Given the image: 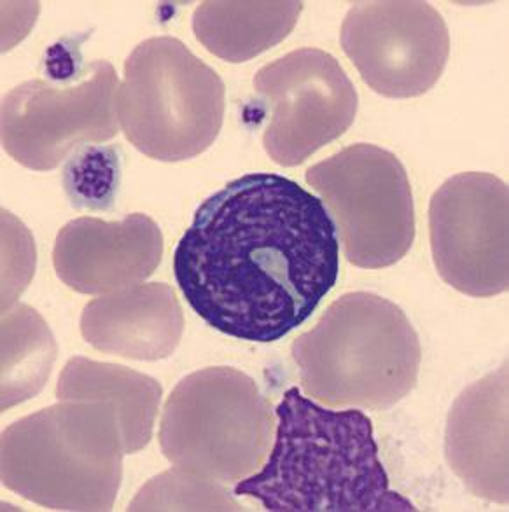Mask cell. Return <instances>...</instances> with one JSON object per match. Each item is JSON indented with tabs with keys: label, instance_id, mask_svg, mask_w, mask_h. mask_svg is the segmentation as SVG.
Instances as JSON below:
<instances>
[{
	"label": "cell",
	"instance_id": "1",
	"mask_svg": "<svg viewBox=\"0 0 509 512\" xmlns=\"http://www.w3.org/2000/svg\"><path fill=\"white\" fill-rule=\"evenodd\" d=\"M174 273L212 329L273 343L310 319L335 287L340 240L321 198L279 173H247L196 208Z\"/></svg>",
	"mask_w": 509,
	"mask_h": 512
},
{
	"label": "cell",
	"instance_id": "2",
	"mask_svg": "<svg viewBox=\"0 0 509 512\" xmlns=\"http://www.w3.org/2000/svg\"><path fill=\"white\" fill-rule=\"evenodd\" d=\"M275 439L256 474L235 495L270 512L417 511L391 490L373 423L361 409H336L289 388L275 409Z\"/></svg>",
	"mask_w": 509,
	"mask_h": 512
},
{
	"label": "cell",
	"instance_id": "3",
	"mask_svg": "<svg viewBox=\"0 0 509 512\" xmlns=\"http://www.w3.org/2000/svg\"><path fill=\"white\" fill-rule=\"evenodd\" d=\"M305 394L328 408L385 411L419 380L422 348L406 313L373 292H347L291 346Z\"/></svg>",
	"mask_w": 509,
	"mask_h": 512
},
{
	"label": "cell",
	"instance_id": "4",
	"mask_svg": "<svg viewBox=\"0 0 509 512\" xmlns=\"http://www.w3.org/2000/svg\"><path fill=\"white\" fill-rule=\"evenodd\" d=\"M125 455L111 404L58 401L4 430L2 483L55 511H111Z\"/></svg>",
	"mask_w": 509,
	"mask_h": 512
},
{
	"label": "cell",
	"instance_id": "5",
	"mask_svg": "<svg viewBox=\"0 0 509 512\" xmlns=\"http://www.w3.org/2000/svg\"><path fill=\"white\" fill-rule=\"evenodd\" d=\"M224 107L223 79L179 39L151 37L126 58L116 114L147 158L177 163L205 153L223 128Z\"/></svg>",
	"mask_w": 509,
	"mask_h": 512
},
{
	"label": "cell",
	"instance_id": "6",
	"mask_svg": "<svg viewBox=\"0 0 509 512\" xmlns=\"http://www.w3.org/2000/svg\"><path fill=\"white\" fill-rule=\"evenodd\" d=\"M273 429L272 404L251 376L207 367L182 378L168 395L160 446L174 467L231 485L265 465Z\"/></svg>",
	"mask_w": 509,
	"mask_h": 512
},
{
	"label": "cell",
	"instance_id": "7",
	"mask_svg": "<svg viewBox=\"0 0 509 512\" xmlns=\"http://www.w3.org/2000/svg\"><path fill=\"white\" fill-rule=\"evenodd\" d=\"M335 222L350 264L380 270L399 263L415 240V205L403 163L387 149L354 144L305 173Z\"/></svg>",
	"mask_w": 509,
	"mask_h": 512
},
{
	"label": "cell",
	"instance_id": "8",
	"mask_svg": "<svg viewBox=\"0 0 509 512\" xmlns=\"http://www.w3.org/2000/svg\"><path fill=\"white\" fill-rule=\"evenodd\" d=\"M119 79L107 60L88 63L76 83L30 79L2 102V146L23 167L55 170L84 144L118 135Z\"/></svg>",
	"mask_w": 509,
	"mask_h": 512
},
{
	"label": "cell",
	"instance_id": "9",
	"mask_svg": "<svg viewBox=\"0 0 509 512\" xmlns=\"http://www.w3.org/2000/svg\"><path fill=\"white\" fill-rule=\"evenodd\" d=\"M252 84L272 112L263 146L282 167L301 165L356 119V88L335 56L322 49L291 51L261 67Z\"/></svg>",
	"mask_w": 509,
	"mask_h": 512
},
{
	"label": "cell",
	"instance_id": "10",
	"mask_svg": "<svg viewBox=\"0 0 509 512\" xmlns=\"http://www.w3.org/2000/svg\"><path fill=\"white\" fill-rule=\"evenodd\" d=\"M429 238L440 277L471 298L508 291V186L492 173L445 180L429 203Z\"/></svg>",
	"mask_w": 509,
	"mask_h": 512
},
{
	"label": "cell",
	"instance_id": "11",
	"mask_svg": "<svg viewBox=\"0 0 509 512\" xmlns=\"http://www.w3.org/2000/svg\"><path fill=\"white\" fill-rule=\"evenodd\" d=\"M340 41L364 83L387 98L427 93L450 55L447 23L429 2H357Z\"/></svg>",
	"mask_w": 509,
	"mask_h": 512
},
{
	"label": "cell",
	"instance_id": "12",
	"mask_svg": "<svg viewBox=\"0 0 509 512\" xmlns=\"http://www.w3.org/2000/svg\"><path fill=\"white\" fill-rule=\"evenodd\" d=\"M163 257V235L146 214L107 222L79 217L56 236L53 266L72 291L109 294L140 284L153 275Z\"/></svg>",
	"mask_w": 509,
	"mask_h": 512
},
{
	"label": "cell",
	"instance_id": "13",
	"mask_svg": "<svg viewBox=\"0 0 509 512\" xmlns=\"http://www.w3.org/2000/svg\"><path fill=\"white\" fill-rule=\"evenodd\" d=\"M445 455L469 492L506 506L508 364L466 388L448 413Z\"/></svg>",
	"mask_w": 509,
	"mask_h": 512
},
{
	"label": "cell",
	"instance_id": "14",
	"mask_svg": "<svg viewBox=\"0 0 509 512\" xmlns=\"http://www.w3.org/2000/svg\"><path fill=\"white\" fill-rule=\"evenodd\" d=\"M184 333V313L174 289L161 282L102 294L84 306L81 334L98 352L130 360L168 359Z\"/></svg>",
	"mask_w": 509,
	"mask_h": 512
},
{
	"label": "cell",
	"instance_id": "15",
	"mask_svg": "<svg viewBox=\"0 0 509 512\" xmlns=\"http://www.w3.org/2000/svg\"><path fill=\"white\" fill-rule=\"evenodd\" d=\"M58 401H104L118 415L126 455L151 443L163 388L158 380L119 364L74 357L56 383Z\"/></svg>",
	"mask_w": 509,
	"mask_h": 512
},
{
	"label": "cell",
	"instance_id": "16",
	"mask_svg": "<svg viewBox=\"0 0 509 512\" xmlns=\"http://www.w3.org/2000/svg\"><path fill=\"white\" fill-rule=\"evenodd\" d=\"M301 11L303 2H202L193 32L212 55L244 63L284 41Z\"/></svg>",
	"mask_w": 509,
	"mask_h": 512
},
{
	"label": "cell",
	"instance_id": "17",
	"mask_svg": "<svg viewBox=\"0 0 509 512\" xmlns=\"http://www.w3.org/2000/svg\"><path fill=\"white\" fill-rule=\"evenodd\" d=\"M55 341L39 313L18 305L2 315V411L27 401L48 380Z\"/></svg>",
	"mask_w": 509,
	"mask_h": 512
},
{
	"label": "cell",
	"instance_id": "18",
	"mask_svg": "<svg viewBox=\"0 0 509 512\" xmlns=\"http://www.w3.org/2000/svg\"><path fill=\"white\" fill-rule=\"evenodd\" d=\"M128 511H242L224 485L172 467L140 488Z\"/></svg>",
	"mask_w": 509,
	"mask_h": 512
},
{
	"label": "cell",
	"instance_id": "19",
	"mask_svg": "<svg viewBox=\"0 0 509 512\" xmlns=\"http://www.w3.org/2000/svg\"><path fill=\"white\" fill-rule=\"evenodd\" d=\"M63 184L74 207H111L119 184L118 154L112 147H79L63 170Z\"/></svg>",
	"mask_w": 509,
	"mask_h": 512
}]
</instances>
